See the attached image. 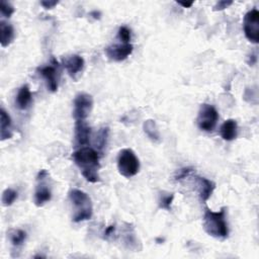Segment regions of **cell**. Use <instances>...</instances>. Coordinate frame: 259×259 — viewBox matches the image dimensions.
<instances>
[{"instance_id": "obj_21", "label": "cell", "mask_w": 259, "mask_h": 259, "mask_svg": "<svg viewBox=\"0 0 259 259\" xmlns=\"http://www.w3.org/2000/svg\"><path fill=\"white\" fill-rule=\"evenodd\" d=\"M18 194L12 189H6L2 194V204L5 207H10L16 201Z\"/></svg>"}, {"instance_id": "obj_17", "label": "cell", "mask_w": 259, "mask_h": 259, "mask_svg": "<svg viewBox=\"0 0 259 259\" xmlns=\"http://www.w3.org/2000/svg\"><path fill=\"white\" fill-rule=\"evenodd\" d=\"M31 99H32V95H31L29 87L27 85H22L19 88V90L17 92V95H16V99H15L16 106L19 109L24 110L31 103Z\"/></svg>"}, {"instance_id": "obj_23", "label": "cell", "mask_w": 259, "mask_h": 259, "mask_svg": "<svg viewBox=\"0 0 259 259\" xmlns=\"http://www.w3.org/2000/svg\"><path fill=\"white\" fill-rule=\"evenodd\" d=\"M108 137V128H102L100 129V131L98 132V135L96 137V146L99 148V149H102L104 147V145L106 144V140Z\"/></svg>"}, {"instance_id": "obj_12", "label": "cell", "mask_w": 259, "mask_h": 259, "mask_svg": "<svg viewBox=\"0 0 259 259\" xmlns=\"http://www.w3.org/2000/svg\"><path fill=\"white\" fill-rule=\"evenodd\" d=\"M91 129L85 121H76L75 123V144L76 146L85 147L90 140Z\"/></svg>"}, {"instance_id": "obj_29", "label": "cell", "mask_w": 259, "mask_h": 259, "mask_svg": "<svg viewBox=\"0 0 259 259\" xmlns=\"http://www.w3.org/2000/svg\"><path fill=\"white\" fill-rule=\"evenodd\" d=\"M179 5H181V6H183L184 8H189V7H192L193 6V4H194V2H189V3H184V2H177Z\"/></svg>"}, {"instance_id": "obj_13", "label": "cell", "mask_w": 259, "mask_h": 259, "mask_svg": "<svg viewBox=\"0 0 259 259\" xmlns=\"http://www.w3.org/2000/svg\"><path fill=\"white\" fill-rule=\"evenodd\" d=\"M197 184H198V191L202 202L203 203L208 202L216 189V184L212 180L200 176L197 177Z\"/></svg>"}, {"instance_id": "obj_18", "label": "cell", "mask_w": 259, "mask_h": 259, "mask_svg": "<svg viewBox=\"0 0 259 259\" xmlns=\"http://www.w3.org/2000/svg\"><path fill=\"white\" fill-rule=\"evenodd\" d=\"M143 128H144L145 134L148 137H149L152 141H154V142L160 141V134H159V131L157 129L155 121H153V120L145 121V123L143 125Z\"/></svg>"}, {"instance_id": "obj_15", "label": "cell", "mask_w": 259, "mask_h": 259, "mask_svg": "<svg viewBox=\"0 0 259 259\" xmlns=\"http://www.w3.org/2000/svg\"><path fill=\"white\" fill-rule=\"evenodd\" d=\"M221 137L225 141H233L237 138L238 135V125L235 120H227L222 125L221 130Z\"/></svg>"}, {"instance_id": "obj_16", "label": "cell", "mask_w": 259, "mask_h": 259, "mask_svg": "<svg viewBox=\"0 0 259 259\" xmlns=\"http://www.w3.org/2000/svg\"><path fill=\"white\" fill-rule=\"evenodd\" d=\"M14 39V29L10 23L0 21V43L3 48L8 47Z\"/></svg>"}, {"instance_id": "obj_30", "label": "cell", "mask_w": 259, "mask_h": 259, "mask_svg": "<svg viewBox=\"0 0 259 259\" xmlns=\"http://www.w3.org/2000/svg\"><path fill=\"white\" fill-rule=\"evenodd\" d=\"M91 15H95L94 18H95V19H99L100 12H99V11H93V12H91Z\"/></svg>"}, {"instance_id": "obj_4", "label": "cell", "mask_w": 259, "mask_h": 259, "mask_svg": "<svg viewBox=\"0 0 259 259\" xmlns=\"http://www.w3.org/2000/svg\"><path fill=\"white\" fill-rule=\"evenodd\" d=\"M119 172L126 178L135 176L140 170V161L132 149H123L118 156Z\"/></svg>"}, {"instance_id": "obj_28", "label": "cell", "mask_w": 259, "mask_h": 259, "mask_svg": "<svg viewBox=\"0 0 259 259\" xmlns=\"http://www.w3.org/2000/svg\"><path fill=\"white\" fill-rule=\"evenodd\" d=\"M115 230H116V226H115V225H112V226L107 227V228L105 229V231H104V236H105V238H107V237H109V236H112V235L114 234Z\"/></svg>"}, {"instance_id": "obj_24", "label": "cell", "mask_w": 259, "mask_h": 259, "mask_svg": "<svg viewBox=\"0 0 259 259\" xmlns=\"http://www.w3.org/2000/svg\"><path fill=\"white\" fill-rule=\"evenodd\" d=\"M0 10H1V14H2L3 16L8 17V18H9V17L13 14V12H14L13 6H12L9 2L5 1V0H2V1H1V7H0Z\"/></svg>"}, {"instance_id": "obj_19", "label": "cell", "mask_w": 259, "mask_h": 259, "mask_svg": "<svg viewBox=\"0 0 259 259\" xmlns=\"http://www.w3.org/2000/svg\"><path fill=\"white\" fill-rule=\"evenodd\" d=\"M26 239V233L23 230L16 229V230H11L9 233V240L12 244L13 247H20L23 245Z\"/></svg>"}, {"instance_id": "obj_9", "label": "cell", "mask_w": 259, "mask_h": 259, "mask_svg": "<svg viewBox=\"0 0 259 259\" xmlns=\"http://www.w3.org/2000/svg\"><path fill=\"white\" fill-rule=\"evenodd\" d=\"M133 50L134 47L132 44L121 43V44H115L106 47L104 52L109 60L121 62L126 60L133 53Z\"/></svg>"}, {"instance_id": "obj_11", "label": "cell", "mask_w": 259, "mask_h": 259, "mask_svg": "<svg viewBox=\"0 0 259 259\" xmlns=\"http://www.w3.org/2000/svg\"><path fill=\"white\" fill-rule=\"evenodd\" d=\"M84 64V59L79 55H71L63 59V66L73 79H76V76L83 70Z\"/></svg>"}, {"instance_id": "obj_22", "label": "cell", "mask_w": 259, "mask_h": 259, "mask_svg": "<svg viewBox=\"0 0 259 259\" xmlns=\"http://www.w3.org/2000/svg\"><path fill=\"white\" fill-rule=\"evenodd\" d=\"M118 38L121 41V43L131 44V29L125 25L121 26L118 31Z\"/></svg>"}, {"instance_id": "obj_7", "label": "cell", "mask_w": 259, "mask_h": 259, "mask_svg": "<svg viewBox=\"0 0 259 259\" xmlns=\"http://www.w3.org/2000/svg\"><path fill=\"white\" fill-rule=\"evenodd\" d=\"M93 107V98L88 93H79L74 99L73 117L75 121H85Z\"/></svg>"}, {"instance_id": "obj_2", "label": "cell", "mask_w": 259, "mask_h": 259, "mask_svg": "<svg viewBox=\"0 0 259 259\" xmlns=\"http://www.w3.org/2000/svg\"><path fill=\"white\" fill-rule=\"evenodd\" d=\"M203 226L208 235L216 239H226L229 235L228 223L226 221V208H222L219 212H213L207 209L204 215Z\"/></svg>"}, {"instance_id": "obj_20", "label": "cell", "mask_w": 259, "mask_h": 259, "mask_svg": "<svg viewBox=\"0 0 259 259\" xmlns=\"http://www.w3.org/2000/svg\"><path fill=\"white\" fill-rule=\"evenodd\" d=\"M173 200H174V194H172V193L171 194L170 193H162L160 195L159 201H158L159 208L170 212Z\"/></svg>"}, {"instance_id": "obj_6", "label": "cell", "mask_w": 259, "mask_h": 259, "mask_svg": "<svg viewBox=\"0 0 259 259\" xmlns=\"http://www.w3.org/2000/svg\"><path fill=\"white\" fill-rule=\"evenodd\" d=\"M243 28L249 42L253 44L259 43V11L256 8L251 9L245 14Z\"/></svg>"}, {"instance_id": "obj_1", "label": "cell", "mask_w": 259, "mask_h": 259, "mask_svg": "<svg viewBox=\"0 0 259 259\" xmlns=\"http://www.w3.org/2000/svg\"><path fill=\"white\" fill-rule=\"evenodd\" d=\"M72 158L75 164L79 167L81 174L87 181L96 183L100 180L98 175L100 165L97 151L90 147H81L73 153Z\"/></svg>"}, {"instance_id": "obj_5", "label": "cell", "mask_w": 259, "mask_h": 259, "mask_svg": "<svg viewBox=\"0 0 259 259\" xmlns=\"http://www.w3.org/2000/svg\"><path fill=\"white\" fill-rule=\"evenodd\" d=\"M219 121V114L217 109L208 103H204L201 105L199 115L197 119V123L199 128L205 132H212L217 126Z\"/></svg>"}, {"instance_id": "obj_27", "label": "cell", "mask_w": 259, "mask_h": 259, "mask_svg": "<svg viewBox=\"0 0 259 259\" xmlns=\"http://www.w3.org/2000/svg\"><path fill=\"white\" fill-rule=\"evenodd\" d=\"M41 4L46 9H52L58 4V1H42Z\"/></svg>"}, {"instance_id": "obj_14", "label": "cell", "mask_w": 259, "mask_h": 259, "mask_svg": "<svg viewBox=\"0 0 259 259\" xmlns=\"http://www.w3.org/2000/svg\"><path fill=\"white\" fill-rule=\"evenodd\" d=\"M11 137V119L2 107L0 109V138H1V141H4L6 139H10Z\"/></svg>"}, {"instance_id": "obj_3", "label": "cell", "mask_w": 259, "mask_h": 259, "mask_svg": "<svg viewBox=\"0 0 259 259\" xmlns=\"http://www.w3.org/2000/svg\"><path fill=\"white\" fill-rule=\"evenodd\" d=\"M69 200L74 208V215L72 217V221L74 223H80V222L88 221L92 218V203L91 199L86 193L80 190L73 189L69 193Z\"/></svg>"}, {"instance_id": "obj_8", "label": "cell", "mask_w": 259, "mask_h": 259, "mask_svg": "<svg viewBox=\"0 0 259 259\" xmlns=\"http://www.w3.org/2000/svg\"><path fill=\"white\" fill-rule=\"evenodd\" d=\"M49 177V173L47 170L43 169L39 172L36 176V181L39 182L38 187H36L33 202L36 207H43L47 203H49L52 199V192L50 188L45 183V179Z\"/></svg>"}, {"instance_id": "obj_25", "label": "cell", "mask_w": 259, "mask_h": 259, "mask_svg": "<svg viewBox=\"0 0 259 259\" xmlns=\"http://www.w3.org/2000/svg\"><path fill=\"white\" fill-rule=\"evenodd\" d=\"M193 171H194V169L191 168V167L182 168V169H180V170L177 172V174H176V176H175V179H176V180H181V179H183V178H186V177H188Z\"/></svg>"}, {"instance_id": "obj_10", "label": "cell", "mask_w": 259, "mask_h": 259, "mask_svg": "<svg viewBox=\"0 0 259 259\" xmlns=\"http://www.w3.org/2000/svg\"><path fill=\"white\" fill-rule=\"evenodd\" d=\"M38 72L47 82L50 91L55 92L58 89V63L54 61V65H48L38 69Z\"/></svg>"}, {"instance_id": "obj_26", "label": "cell", "mask_w": 259, "mask_h": 259, "mask_svg": "<svg viewBox=\"0 0 259 259\" xmlns=\"http://www.w3.org/2000/svg\"><path fill=\"white\" fill-rule=\"evenodd\" d=\"M233 4V1H227V0H222V1H219L215 6H214V10L215 11H221L224 10L226 8H228L230 5Z\"/></svg>"}]
</instances>
